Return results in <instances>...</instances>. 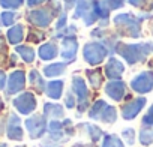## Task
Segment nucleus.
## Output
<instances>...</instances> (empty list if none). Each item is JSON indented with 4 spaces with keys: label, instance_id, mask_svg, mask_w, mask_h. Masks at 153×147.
<instances>
[{
    "label": "nucleus",
    "instance_id": "nucleus-8",
    "mask_svg": "<svg viewBox=\"0 0 153 147\" xmlns=\"http://www.w3.org/2000/svg\"><path fill=\"white\" fill-rule=\"evenodd\" d=\"M146 102H147L146 98H137V99H134V101L125 104V105L122 107V117H123L125 120H132V119H135V117L140 114V111L144 108Z\"/></svg>",
    "mask_w": 153,
    "mask_h": 147
},
{
    "label": "nucleus",
    "instance_id": "nucleus-21",
    "mask_svg": "<svg viewBox=\"0 0 153 147\" xmlns=\"http://www.w3.org/2000/svg\"><path fill=\"white\" fill-rule=\"evenodd\" d=\"M17 53H18V54L23 57V60L27 62V63L33 62V59H35V51H33V48H30V47H27V45H20V47H17Z\"/></svg>",
    "mask_w": 153,
    "mask_h": 147
},
{
    "label": "nucleus",
    "instance_id": "nucleus-7",
    "mask_svg": "<svg viewBox=\"0 0 153 147\" xmlns=\"http://www.w3.org/2000/svg\"><path fill=\"white\" fill-rule=\"evenodd\" d=\"M6 135L9 140L14 141H21L23 140V128H21V119L15 114L11 113L6 122Z\"/></svg>",
    "mask_w": 153,
    "mask_h": 147
},
{
    "label": "nucleus",
    "instance_id": "nucleus-25",
    "mask_svg": "<svg viewBox=\"0 0 153 147\" xmlns=\"http://www.w3.org/2000/svg\"><path fill=\"white\" fill-rule=\"evenodd\" d=\"M6 57H8V48H6L5 39L0 38V66L6 63Z\"/></svg>",
    "mask_w": 153,
    "mask_h": 147
},
{
    "label": "nucleus",
    "instance_id": "nucleus-22",
    "mask_svg": "<svg viewBox=\"0 0 153 147\" xmlns=\"http://www.w3.org/2000/svg\"><path fill=\"white\" fill-rule=\"evenodd\" d=\"M102 147H125L122 140L117 137V135H105L104 137V143H102Z\"/></svg>",
    "mask_w": 153,
    "mask_h": 147
},
{
    "label": "nucleus",
    "instance_id": "nucleus-16",
    "mask_svg": "<svg viewBox=\"0 0 153 147\" xmlns=\"http://www.w3.org/2000/svg\"><path fill=\"white\" fill-rule=\"evenodd\" d=\"M80 128L84 129V131H86V135H87L92 141H95V143L99 141V140L102 138V135H104V132H102L101 128H98V126H95V125H90V123L80 125Z\"/></svg>",
    "mask_w": 153,
    "mask_h": 147
},
{
    "label": "nucleus",
    "instance_id": "nucleus-20",
    "mask_svg": "<svg viewBox=\"0 0 153 147\" xmlns=\"http://www.w3.org/2000/svg\"><path fill=\"white\" fill-rule=\"evenodd\" d=\"M63 72H65V65L63 63H54V65H50V66L44 68V74L47 77H57Z\"/></svg>",
    "mask_w": 153,
    "mask_h": 147
},
{
    "label": "nucleus",
    "instance_id": "nucleus-31",
    "mask_svg": "<svg viewBox=\"0 0 153 147\" xmlns=\"http://www.w3.org/2000/svg\"><path fill=\"white\" fill-rule=\"evenodd\" d=\"M44 0H27V3H29V6H36V5H39V3H42Z\"/></svg>",
    "mask_w": 153,
    "mask_h": 147
},
{
    "label": "nucleus",
    "instance_id": "nucleus-35",
    "mask_svg": "<svg viewBox=\"0 0 153 147\" xmlns=\"http://www.w3.org/2000/svg\"><path fill=\"white\" fill-rule=\"evenodd\" d=\"M66 2H68V3H71V2H72V0H66Z\"/></svg>",
    "mask_w": 153,
    "mask_h": 147
},
{
    "label": "nucleus",
    "instance_id": "nucleus-24",
    "mask_svg": "<svg viewBox=\"0 0 153 147\" xmlns=\"http://www.w3.org/2000/svg\"><path fill=\"white\" fill-rule=\"evenodd\" d=\"M122 137L125 138V141H126L129 146H132V144L135 143V131H134L132 128L123 129V131H122Z\"/></svg>",
    "mask_w": 153,
    "mask_h": 147
},
{
    "label": "nucleus",
    "instance_id": "nucleus-14",
    "mask_svg": "<svg viewBox=\"0 0 153 147\" xmlns=\"http://www.w3.org/2000/svg\"><path fill=\"white\" fill-rule=\"evenodd\" d=\"M62 92H63V81H59V80L50 81L45 87V93L51 99H59L62 96Z\"/></svg>",
    "mask_w": 153,
    "mask_h": 147
},
{
    "label": "nucleus",
    "instance_id": "nucleus-27",
    "mask_svg": "<svg viewBox=\"0 0 153 147\" xmlns=\"http://www.w3.org/2000/svg\"><path fill=\"white\" fill-rule=\"evenodd\" d=\"M87 74H89V77H90L92 86H93V87H99L101 83H102V78L99 77V72H92V71H89Z\"/></svg>",
    "mask_w": 153,
    "mask_h": 147
},
{
    "label": "nucleus",
    "instance_id": "nucleus-4",
    "mask_svg": "<svg viewBox=\"0 0 153 147\" xmlns=\"http://www.w3.org/2000/svg\"><path fill=\"white\" fill-rule=\"evenodd\" d=\"M14 107L17 108V111L20 114H26L29 116L30 113H33L36 110V98L33 93L30 92H24L21 95H18L14 99Z\"/></svg>",
    "mask_w": 153,
    "mask_h": 147
},
{
    "label": "nucleus",
    "instance_id": "nucleus-12",
    "mask_svg": "<svg viewBox=\"0 0 153 147\" xmlns=\"http://www.w3.org/2000/svg\"><path fill=\"white\" fill-rule=\"evenodd\" d=\"M63 114H65L63 107L59 105V104L48 102V104L44 105V116H45V117H50V119H53V120H59V119L63 117Z\"/></svg>",
    "mask_w": 153,
    "mask_h": 147
},
{
    "label": "nucleus",
    "instance_id": "nucleus-18",
    "mask_svg": "<svg viewBox=\"0 0 153 147\" xmlns=\"http://www.w3.org/2000/svg\"><path fill=\"white\" fill-rule=\"evenodd\" d=\"M29 81H30V84L35 87L36 92H44L45 87H47L45 81L41 78V75H39L38 71H32V72L29 74Z\"/></svg>",
    "mask_w": 153,
    "mask_h": 147
},
{
    "label": "nucleus",
    "instance_id": "nucleus-5",
    "mask_svg": "<svg viewBox=\"0 0 153 147\" xmlns=\"http://www.w3.org/2000/svg\"><path fill=\"white\" fill-rule=\"evenodd\" d=\"M131 87L138 93H149L153 89V72H143L131 81Z\"/></svg>",
    "mask_w": 153,
    "mask_h": 147
},
{
    "label": "nucleus",
    "instance_id": "nucleus-34",
    "mask_svg": "<svg viewBox=\"0 0 153 147\" xmlns=\"http://www.w3.org/2000/svg\"><path fill=\"white\" fill-rule=\"evenodd\" d=\"M0 147H8V146H6L5 143H0Z\"/></svg>",
    "mask_w": 153,
    "mask_h": 147
},
{
    "label": "nucleus",
    "instance_id": "nucleus-19",
    "mask_svg": "<svg viewBox=\"0 0 153 147\" xmlns=\"http://www.w3.org/2000/svg\"><path fill=\"white\" fill-rule=\"evenodd\" d=\"M140 143L143 146H150L153 143V128L143 126L140 131Z\"/></svg>",
    "mask_w": 153,
    "mask_h": 147
},
{
    "label": "nucleus",
    "instance_id": "nucleus-26",
    "mask_svg": "<svg viewBox=\"0 0 153 147\" xmlns=\"http://www.w3.org/2000/svg\"><path fill=\"white\" fill-rule=\"evenodd\" d=\"M0 18H2L3 26H11L15 21V14L14 12H3L2 15H0Z\"/></svg>",
    "mask_w": 153,
    "mask_h": 147
},
{
    "label": "nucleus",
    "instance_id": "nucleus-29",
    "mask_svg": "<svg viewBox=\"0 0 153 147\" xmlns=\"http://www.w3.org/2000/svg\"><path fill=\"white\" fill-rule=\"evenodd\" d=\"M65 104H66V107H68V108H74V107L76 105V98H75V95H74L72 92H68V93H66Z\"/></svg>",
    "mask_w": 153,
    "mask_h": 147
},
{
    "label": "nucleus",
    "instance_id": "nucleus-37",
    "mask_svg": "<svg viewBox=\"0 0 153 147\" xmlns=\"http://www.w3.org/2000/svg\"><path fill=\"white\" fill-rule=\"evenodd\" d=\"M20 147H24V146H20Z\"/></svg>",
    "mask_w": 153,
    "mask_h": 147
},
{
    "label": "nucleus",
    "instance_id": "nucleus-23",
    "mask_svg": "<svg viewBox=\"0 0 153 147\" xmlns=\"http://www.w3.org/2000/svg\"><path fill=\"white\" fill-rule=\"evenodd\" d=\"M24 0H0V6L5 9H18Z\"/></svg>",
    "mask_w": 153,
    "mask_h": 147
},
{
    "label": "nucleus",
    "instance_id": "nucleus-32",
    "mask_svg": "<svg viewBox=\"0 0 153 147\" xmlns=\"http://www.w3.org/2000/svg\"><path fill=\"white\" fill-rule=\"evenodd\" d=\"M129 2H131L132 5H138V3H140V0H129Z\"/></svg>",
    "mask_w": 153,
    "mask_h": 147
},
{
    "label": "nucleus",
    "instance_id": "nucleus-30",
    "mask_svg": "<svg viewBox=\"0 0 153 147\" xmlns=\"http://www.w3.org/2000/svg\"><path fill=\"white\" fill-rule=\"evenodd\" d=\"M6 86V75L3 71H0V90H3Z\"/></svg>",
    "mask_w": 153,
    "mask_h": 147
},
{
    "label": "nucleus",
    "instance_id": "nucleus-10",
    "mask_svg": "<svg viewBox=\"0 0 153 147\" xmlns=\"http://www.w3.org/2000/svg\"><path fill=\"white\" fill-rule=\"evenodd\" d=\"M105 93H107L113 101H122L123 96L126 95V84H125L123 81H119V80L110 81V83L105 86Z\"/></svg>",
    "mask_w": 153,
    "mask_h": 147
},
{
    "label": "nucleus",
    "instance_id": "nucleus-15",
    "mask_svg": "<svg viewBox=\"0 0 153 147\" xmlns=\"http://www.w3.org/2000/svg\"><path fill=\"white\" fill-rule=\"evenodd\" d=\"M23 36H24V27L21 24H17V26H14V27H11L8 30V41H9V44H14V45L20 44L23 41Z\"/></svg>",
    "mask_w": 153,
    "mask_h": 147
},
{
    "label": "nucleus",
    "instance_id": "nucleus-3",
    "mask_svg": "<svg viewBox=\"0 0 153 147\" xmlns=\"http://www.w3.org/2000/svg\"><path fill=\"white\" fill-rule=\"evenodd\" d=\"M72 93L76 96V102H78V111L83 113L89 107V90L83 81V78L75 77L72 80Z\"/></svg>",
    "mask_w": 153,
    "mask_h": 147
},
{
    "label": "nucleus",
    "instance_id": "nucleus-2",
    "mask_svg": "<svg viewBox=\"0 0 153 147\" xmlns=\"http://www.w3.org/2000/svg\"><path fill=\"white\" fill-rule=\"evenodd\" d=\"M26 128H27V132H29L30 138H33V140L41 138L48 131L47 117L41 116V114H33L26 120Z\"/></svg>",
    "mask_w": 153,
    "mask_h": 147
},
{
    "label": "nucleus",
    "instance_id": "nucleus-1",
    "mask_svg": "<svg viewBox=\"0 0 153 147\" xmlns=\"http://www.w3.org/2000/svg\"><path fill=\"white\" fill-rule=\"evenodd\" d=\"M89 116H90L92 120H98V122H102V123H114L116 119H117V111H116L114 107L108 105L107 102L96 101L92 105Z\"/></svg>",
    "mask_w": 153,
    "mask_h": 147
},
{
    "label": "nucleus",
    "instance_id": "nucleus-17",
    "mask_svg": "<svg viewBox=\"0 0 153 147\" xmlns=\"http://www.w3.org/2000/svg\"><path fill=\"white\" fill-rule=\"evenodd\" d=\"M39 56L44 60H51V59H54L57 56V47L54 44L48 42V44H45V45H42L39 48Z\"/></svg>",
    "mask_w": 153,
    "mask_h": 147
},
{
    "label": "nucleus",
    "instance_id": "nucleus-13",
    "mask_svg": "<svg viewBox=\"0 0 153 147\" xmlns=\"http://www.w3.org/2000/svg\"><path fill=\"white\" fill-rule=\"evenodd\" d=\"M122 72H123V66H122V63H119L116 59H111V60L108 62V65L105 66V74H107V77L111 78L113 81L117 80V78H120Z\"/></svg>",
    "mask_w": 153,
    "mask_h": 147
},
{
    "label": "nucleus",
    "instance_id": "nucleus-11",
    "mask_svg": "<svg viewBox=\"0 0 153 147\" xmlns=\"http://www.w3.org/2000/svg\"><path fill=\"white\" fill-rule=\"evenodd\" d=\"M29 20L36 24V26H41V27H45L50 24L51 21V15L47 9H36V11H32L29 14Z\"/></svg>",
    "mask_w": 153,
    "mask_h": 147
},
{
    "label": "nucleus",
    "instance_id": "nucleus-36",
    "mask_svg": "<svg viewBox=\"0 0 153 147\" xmlns=\"http://www.w3.org/2000/svg\"><path fill=\"white\" fill-rule=\"evenodd\" d=\"M0 104H2V99H0Z\"/></svg>",
    "mask_w": 153,
    "mask_h": 147
},
{
    "label": "nucleus",
    "instance_id": "nucleus-6",
    "mask_svg": "<svg viewBox=\"0 0 153 147\" xmlns=\"http://www.w3.org/2000/svg\"><path fill=\"white\" fill-rule=\"evenodd\" d=\"M24 86H26V74H24V71H14L8 78L6 93L8 95L20 93L24 89Z\"/></svg>",
    "mask_w": 153,
    "mask_h": 147
},
{
    "label": "nucleus",
    "instance_id": "nucleus-33",
    "mask_svg": "<svg viewBox=\"0 0 153 147\" xmlns=\"http://www.w3.org/2000/svg\"><path fill=\"white\" fill-rule=\"evenodd\" d=\"M72 147H86V146H84V144H80V143H78V144H74Z\"/></svg>",
    "mask_w": 153,
    "mask_h": 147
},
{
    "label": "nucleus",
    "instance_id": "nucleus-9",
    "mask_svg": "<svg viewBox=\"0 0 153 147\" xmlns=\"http://www.w3.org/2000/svg\"><path fill=\"white\" fill-rule=\"evenodd\" d=\"M105 54H107L105 48H104L102 45H99V44H89V45H86V48H84V57H86V60H87L90 65L99 63V62L105 57Z\"/></svg>",
    "mask_w": 153,
    "mask_h": 147
},
{
    "label": "nucleus",
    "instance_id": "nucleus-28",
    "mask_svg": "<svg viewBox=\"0 0 153 147\" xmlns=\"http://www.w3.org/2000/svg\"><path fill=\"white\" fill-rule=\"evenodd\" d=\"M143 125H144V126L153 128V105L150 107V110L147 111V114L143 117Z\"/></svg>",
    "mask_w": 153,
    "mask_h": 147
}]
</instances>
